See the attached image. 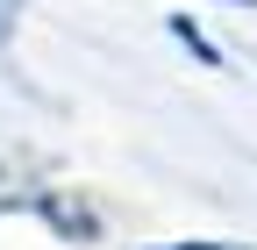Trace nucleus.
Returning a JSON list of instances; mask_svg holds the SVG:
<instances>
[{
    "label": "nucleus",
    "instance_id": "7ed1b4c3",
    "mask_svg": "<svg viewBox=\"0 0 257 250\" xmlns=\"http://www.w3.org/2000/svg\"><path fill=\"white\" fill-rule=\"evenodd\" d=\"M236 8H250V0H236Z\"/></svg>",
    "mask_w": 257,
    "mask_h": 250
},
{
    "label": "nucleus",
    "instance_id": "f03ea898",
    "mask_svg": "<svg viewBox=\"0 0 257 250\" xmlns=\"http://www.w3.org/2000/svg\"><path fill=\"white\" fill-rule=\"evenodd\" d=\"M165 250H243V243H165Z\"/></svg>",
    "mask_w": 257,
    "mask_h": 250
},
{
    "label": "nucleus",
    "instance_id": "f257e3e1",
    "mask_svg": "<svg viewBox=\"0 0 257 250\" xmlns=\"http://www.w3.org/2000/svg\"><path fill=\"white\" fill-rule=\"evenodd\" d=\"M15 15H22V0H0V36L15 29Z\"/></svg>",
    "mask_w": 257,
    "mask_h": 250
}]
</instances>
